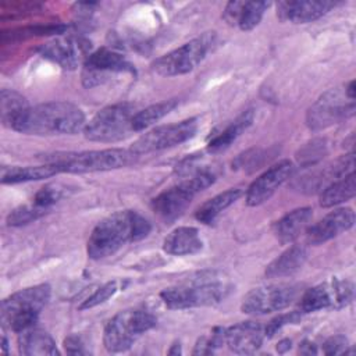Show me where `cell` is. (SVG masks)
Segmentation results:
<instances>
[{"label":"cell","instance_id":"obj_1","mask_svg":"<svg viewBox=\"0 0 356 356\" xmlns=\"http://www.w3.org/2000/svg\"><path fill=\"white\" fill-rule=\"evenodd\" d=\"M152 224L135 210L115 211L96 224L92 229L86 252L93 260L106 259L124 245L136 242L149 235Z\"/></svg>","mask_w":356,"mask_h":356},{"label":"cell","instance_id":"obj_2","mask_svg":"<svg viewBox=\"0 0 356 356\" xmlns=\"http://www.w3.org/2000/svg\"><path fill=\"white\" fill-rule=\"evenodd\" d=\"M86 118L83 111L70 102H46L29 107L14 127V131L38 135H74L83 131Z\"/></svg>","mask_w":356,"mask_h":356},{"label":"cell","instance_id":"obj_3","mask_svg":"<svg viewBox=\"0 0 356 356\" xmlns=\"http://www.w3.org/2000/svg\"><path fill=\"white\" fill-rule=\"evenodd\" d=\"M229 291L231 284L227 278L214 271H207L163 289L160 298L168 309L182 310L214 306L224 300Z\"/></svg>","mask_w":356,"mask_h":356},{"label":"cell","instance_id":"obj_4","mask_svg":"<svg viewBox=\"0 0 356 356\" xmlns=\"http://www.w3.org/2000/svg\"><path fill=\"white\" fill-rule=\"evenodd\" d=\"M136 154L131 149H102L85 152H64L46 154L44 161L54 164L60 172H97L110 171L132 164Z\"/></svg>","mask_w":356,"mask_h":356},{"label":"cell","instance_id":"obj_5","mask_svg":"<svg viewBox=\"0 0 356 356\" xmlns=\"http://www.w3.org/2000/svg\"><path fill=\"white\" fill-rule=\"evenodd\" d=\"M214 181L216 174L210 168L195 170L188 178L153 197L150 207L161 220L174 221L184 214L192 199L199 192L209 188Z\"/></svg>","mask_w":356,"mask_h":356},{"label":"cell","instance_id":"obj_6","mask_svg":"<svg viewBox=\"0 0 356 356\" xmlns=\"http://www.w3.org/2000/svg\"><path fill=\"white\" fill-rule=\"evenodd\" d=\"M49 284L28 286L11 293L1 302V323L14 332H21L36 324L42 309L50 299Z\"/></svg>","mask_w":356,"mask_h":356},{"label":"cell","instance_id":"obj_7","mask_svg":"<svg viewBox=\"0 0 356 356\" xmlns=\"http://www.w3.org/2000/svg\"><path fill=\"white\" fill-rule=\"evenodd\" d=\"M156 316L143 307L125 309L114 314L103 331V345L111 353L128 350L134 342L156 325Z\"/></svg>","mask_w":356,"mask_h":356},{"label":"cell","instance_id":"obj_8","mask_svg":"<svg viewBox=\"0 0 356 356\" xmlns=\"http://www.w3.org/2000/svg\"><path fill=\"white\" fill-rule=\"evenodd\" d=\"M217 46L216 32H204L182 46L160 56L152 70L161 76H178L195 70Z\"/></svg>","mask_w":356,"mask_h":356},{"label":"cell","instance_id":"obj_9","mask_svg":"<svg viewBox=\"0 0 356 356\" xmlns=\"http://www.w3.org/2000/svg\"><path fill=\"white\" fill-rule=\"evenodd\" d=\"M135 106L131 103H117L99 110L93 118L86 122L83 135L92 142L113 143L132 135V120Z\"/></svg>","mask_w":356,"mask_h":356},{"label":"cell","instance_id":"obj_10","mask_svg":"<svg viewBox=\"0 0 356 356\" xmlns=\"http://www.w3.org/2000/svg\"><path fill=\"white\" fill-rule=\"evenodd\" d=\"M302 295V286L292 282H277L249 291L241 305L245 314L261 316L280 312L292 305Z\"/></svg>","mask_w":356,"mask_h":356},{"label":"cell","instance_id":"obj_11","mask_svg":"<svg viewBox=\"0 0 356 356\" xmlns=\"http://www.w3.org/2000/svg\"><path fill=\"white\" fill-rule=\"evenodd\" d=\"M197 128L199 120L196 117L186 118L174 124L160 125L139 136L129 149L136 156L170 149L193 138L197 132Z\"/></svg>","mask_w":356,"mask_h":356},{"label":"cell","instance_id":"obj_12","mask_svg":"<svg viewBox=\"0 0 356 356\" xmlns=\"http://www.w3.org/2000/svg\"><path fill=\"white\" fill-rule=\"evenodd\" d=\"M355 99L345 89H330L323 93L307 110L306 124L313 131H320L353 117Z\"/></svg>","mask_w":356,"mask_h":356},{"label":"cell","instance_id":"obj_13","mask_svg":"<svg viewBox=\"0 0 356 356\" xmlns=\"http://www.w3.org/2000/svg\"><path fill=\"white\" fill-rule=\"evenodd\" d=\"M135 75L134 65L118 51L100 47L89 53L83 61L82 83L85 88H95L110 81L114 75Z\"/></svg>","mask_w":356,"mask_h":356},{"label":"cell","instance_id":"obj_14","mask_svg":"<svg viewBox=\"0 0 356 356\" xmlns=\"http://www.w3.org/2000/svg\"><path fill=\"white\" fill-rule=\"evenodd\" d=\"M353 284L332 278L306 289L299 298V312L313 313L323 309H339L353 300Z\"/></svg>","mask_w":356,"mask_h":356},{"label":"cell","instance_id":"obj_15","mask_svg":"<svg viewBox=\"0 0 356 356\" xmlns=\"http://www.w3.org/2000/svg\"><path fill=\"white\" fill-rule=\"evenodd\" d=\"M353 167H355V156L353 153H349V154L341 156L339 159L323 167H317L303 174L293 184V186H296L299 191L305 193L321 192L337 179L353 172Z\"/></svg>","mask_w":356,"mask_h":356},{"label":"cell","instance_id":"obj_16","mask_svg":"<svg viewBox=\"0 0 356 356\" xmlns=\"http://www.w3.org/2000/svg\"><path fill=\"white\" fill-rule=\"evenodd\" d=\"M293 164L289 160H281L268 167L261 175H259L246 189L245 200L248 206H260L267 202L275 191L291 177Z\"/></svg>","mask_w":356,"mask_h":356},{"label":"cell","instance_id":"obj_17","mask_svg":"<svg viewBox=\"0 0 356 356\" xmlns=\"http://www.w3.org/2000/svg\"><path fill=\"white\" fill-rule=\"evenodd\" d=\"M355 224V211L350 207H339L325 214L321 220L310 224L306 229L309 245H321L350 229Z\"/></svg>","mask_w":356,"mask_h":356},{"label":"cell","instance_id":"obj_18","mask_svg":"<svg viewBox=\"0 0 356 356\" xmlns=\"http://www.w3.org/2000/svg\"><path fill=\"white\" fill-rule=\"evenodd\" d=\"M264 338V327L257 321H242L224 330V343L238 355L257 352Z\"/></svg>","mask_w":356,"mask_h":356},{"label":"cell","instance_id":"obj_19","mask_svg":"<svg viewBox=\"0 0 356 356\" xmlns=\"http://www.w3.org/2000/svg\"><path fill=\"white\" fill-rule=\"evenodd\" d=\"M86 42L75 38H58L42 44L38 51L42 57L58 64L64 70H75L86 51Z\"/></svg>","mask_w":356,"mask_h":356},{"label":"cell","instance_id":"obj_20","mask_svg":"<svg viewBox=\"0 0 356 356\" xmlns=\"http://www.w3.org/2000/svg\"><path fill=\"white\" fill-rule=\"evenodd\" d=\"M270 6V1H229L222 11V19L229 26H236L245 32L252 31L260 24Z\"/></svg>","mask_w":356,"mask_h":356},{"label":"cell","instance_id":"obj_21","mask_svg":"<svg viewBox=\"0 0 356 356\" xmlns=\"http://www.w3.org/2000/svg\"><path fill=\"white\" fill-rule=\"evenodd\" d=\"M335 6L337 3L334 1H280L277 4V14L282 21H289L292 24H307L321 18Z\"/></svg>","mask_w":356,"mask_h":356},{"label":"cell","instance_id":"obj_22","mask_svg":"<svg viewBox=\"0 0 356 356\" xmlns=\"http://www.w3.org/2000/svg\"><path fill=\"white\" fill-rule=\"evenodd\" d=\"M312 218V207H298L292 211H288L273 224V234L281 245L292 243L306 232Z\"/></svg>","mask_w":356,"mask_h":356},{"label":"cell","instance_id":"obj_23","mask_svg":"<svg viewBox=\"0 0 356 356\" xmlns=\"http://www.w3.org/2000/svg\"><path fill=\"white\" fill-rule=\"evenodd\" d=\"M202 238L195 227H178L172 229L163 241V250L172 256H189L200 252Z\"/></svg>","mask_w":356,"mask_h":356},{"label":"cell","instance_id":"obj_24","mask_svg":"<svg viewBox=\"0 0 356 356\" xmlns=\"http://www.w3.org/2000/svg\"><path fill=\"white\" fill-rule=\"evenodd\" d=\"M307 256L309 250L305 245H292L266 267L264 275L271 280L291 277L303 267Z\"/></svg>","mask_w":356,"mask_h":356},{"label":"cell","instance_id":"obj_25","mask_svg":"<svg viewBox=\"0 0 356 356\" xmlns=\"http://www.w3.org/2000/svg\"><path fill=\"white\" fill-rule=\"evenodd\" d=\"M17 342L21 355H58L54 339L50 337L47 331L36 327V324L18 332Z\"/></svg>","mask_w":356,"mask_h":356},{"label":"cell","instance_id":"obj_26","mask_svg":"<svg viewBox=\"0 0 356 356\" xmlns=\"http://www.w3.org/2000/svg\"><path fill=\"white\" fill-rule=\"evenodd\" d=\"M253 120H254L253 110L243 111L229 125H227L221 132H218L209 140L207 150L210 153H218L228 149L232 145V142H235L253 124Z\"/></svg>","mask_w":356,"mask_h":356},{"label":"cell","instance_id":"obj_27","mask_svg":"<svg viewBox=\"0 0 356 356\" xmlns=\"http://www.w3.org/2000/svg\"><path fill=\"white\" fill-rule=\"evenodd\" d=\"M242 196V189L239 188H229L211 199L206 200L203 204L197 207L195 211V218L199 222H203L206 225H211L217 217L231 204H234L239 197Z\"/></svg>","mask_w":356,"mask_h":356},{"label":"cell","instance_id":"obj_28","mask_svg":"<svg viewBox=\"0 0 356 356\" xmlns=\"http://www.w3.org/2000/svg\"><path fill=\"white\" fill-rule=\"evenodd\" d=\"M56 174H60L58 168L54 164L44 163L42 165H11L1 167V182L3 184H19L29 181H40L44 178H50Z\"/></svg>","mask_w":356,"mask_h":356},{"label":"cell","instance_id":"obj_29","mask_svg":"<svg viewBox=\"0 0 356 356\" xmlns=\"http://www.w3.org/2000/svg\"><path fill=\"white\" fill-rule=\"evenodd\" d=\"M31 106L25 96L13 89H1L0 92V115L4 127L14 129Z\"/></svg>","mask_w":356,"mask_h":356},{"label":"cell","instance_id":"obj_30","mask_svg":"<svg viewBox=\"0 0 356 356\" xmlns=\"http://www.w3.org/2000/svg\"><path fill=\"white\" fill-rule=\"evenodd\" d=\"M356 195V178L355 172H350L320 192V206L321 207H334L346 200H350Z\"/></svg>","mask_w":356,"mask_h":356},{"label":"cell","instance_id":"obj_31","mask_svg":"<svg viewBox=\"0 0 356 356\" xmlns=\"http://www.w3.org/2000/svg\"><path fill=\"white\" fill-rule=\"evenodd\" d=\"M177 104H178L177 99H168V100H163V102L150 104V106L145 107L143 110L136 111L134 115V120H132L134 131L139 132V131L149 128L150 125H153L154 122H157L163 117H165L168 113H171L177 107Z\"/></svg>","mask_w":356,"mask_h":356},{"label":"cell","instance_id":"obj_32","mask_svg":"<svg viewBox=\"0 0 356 356\" xmlns=\"http://www.w3.org/2000/svg\"><path fill=\"white\" fill-rule=\"evenodd\" d=\"M65 31V25H29L22 28H15L10 31H3L0 33L1 43L8 42H19L36 36H46V35H58Z\"/></svg>","mask_w":356,"mask_h":356},{"label":"cell","instance_id":"obj_33","mask_svg":"<svg viewBox=\"0 0 356 356\" xmlns=\"http://www.w3.org/2000/svg\"><path fill=\"white\" fill-rule=\"evenodd\" d=\"M47 210L38 207L36 204H24L17 209H14L8 216H7V225L10 227H21L25 224H29L42 216L46 214Z\"/></svg>","mask_w":356,"mask_h":356},{"label":"cell","instance_id":"obj_34","mask_svg":"<svg viewBox=\"0 0 356 356\" xmlns=\"http://www.w3.org/2000/svg\"><path fill=\"white\" fill-rule=\"evenodd\" d=\"M268 150L263 149H250L236 157L235 167L254 171L260 168L266 161H268Z\"/></svg>","mask_w":356,"mask_h":356},{"label":"cell","instance_id":"obj_35","mask_svg":"<svg viewBox=\"0 0 356 356\" xmlns=\"http://www.w3.org/2000/svg\"><path fill=\"white\" fill-rule=\"evenodd\" d=\"M224 330L222 327H216L210 335L200 337L193 348L195 355H210L214 353L217 348L224 345Z\"/></svg>","mask_w":356,"mask_h":356},{"label":"cell","instance_id":"obj_36","mask_svg":"<svg viewBox=\"0 0 356 356\" xmlns=\"http://www.w3.org/2000/svg\"><path fill=\"white\" fill-rule=\"evenodd\" d=\"M117 289H118V286H117L115 281H108V282L103 284L89 298H86L81 303L79 310H88V309H92V307H96V306L104 303L107 299H110L117 292Z\"/></svg>","mask_w":356,"mask_h":356},{"label":"cell","instance_id":"obj_37","mask_svg":"<svg viewBox=\"0 0 356 356\" xmlns=\"http://www.w3.org/2000/svg\"><path fill=\"white\" fill-rule=\"evenodd\" d=\"M327 153V145L324 140L318 139V140H312L310 143H307L299 153L298 160L299 163H302L303 165H313L317 160L321 159L323 154Z\"/></svg>","mask_w":356,"mask_h":356},{"label":"cell","instance_id":"obj_38","mask_svg":"<svg viewBox=\"0 0 356 356\" xmlns=\"http://www.w3.org/2000/svg\"><path fill=\"white\" fill-rule=\"evenodd\" d=\"M63 196V189L58 185H46L40 191L36 192L33 197V204L49 210L56 202H58Z\"/></svg>","mask_w":356,"mask_h":356},{"label":"cell","instance_id":"obj_39","mask_svg":"<svg viewBox=\"0 0 356 356\" xmlns=\"http://www.w3.org/2000/svg\"><path fill=\"white\" fill-rule=\"evenodd\" d=\"M300 317V312L296 310V312H291V313H286V314H280L278 317L273 318L266 327H264V334L267 338H271L278 330H281L284 325L286 324H291V323H296Z\"/></svg>","mask_w":356,"mask_h":356},{"label":"cell","instance_id":"obj_40","mask_svg":"<svg viewBox=\"0 0 356 356\" xmlns=\"http://www.w3.org/2000/svg\"><path fill=\"white\" fill-rule=\"evenodd\" d=\"M348 338L345 335H334L330 337L324 343H323V353L325 355H342L348 353Z\"/></svg>","mask_w":356,"mask_h":356},{"label":"cell","instance_id":"obj_41","mask_svg":"<svg viewBox=\"0 0 356 356\" xmlns=\"http://www.w3.org/2000/svg\"><path fill=\"white\" fill-rule=\"evenodd\" d=\"M64 349L70 355H86L88 353L82 339L76 335H70L64 339Z\"/></svg>","mask_w":356,"mask_h":356},{"label":"cell","instance_id":"obj_42","mask_svg":"<svg viewBox=\"0 0 356 356\" xmlns=\"http://www.w3.org/2000/svg\"><path fill=\"white\" fill-rule=\"evenodd\" d=\"M299 353H302V355H316L317 353V348L310 341H303L299 345Z\"/></svg>","mask_w":356,"mask_h":356},{"label":"cell","instance_id":"obj_43","mask_svg":"<svg viewBox=\"0 0 356 356\" xmlns=\"http://www.w3.org/2000/svg\"><path fill=\"white\" fill-rule=\"evenodd\" d=\"M291 341L289 339H281L278 343H277V352L278 353H285L286 350L291 349Z\"/></svg>","mask_w":356,"mask_h":356},{"label":"cell","instance_id":"obj_44","mask_svg":"<svg viewBox=\"0 0 356 356\" xmlns=\"http://www.w3.org/2000/svg\"><path fill=\"white\" fill-rule=\"evenodd\" d=\"M179 353H182L181 345H179V342H178V343L175 342V343L168 349V355H179Z\"/></svg>","mask_w":356,"mask_h":356},{"label":"cell","instance_id":"obj_45","mask_svg":"<svg viewBox=\"0 0 356 356\" xmlns=\"http://www.w3.org/2000/svg\"><path fill=\"white\" fill-rule=\"evenodd\" d=\"M7 345H8V342H7V338H6V335H3V342H1V348H3V352H4V353L7 352Z\"/></svg>","mask_w":356,"mask_h":356}]
</instances>
